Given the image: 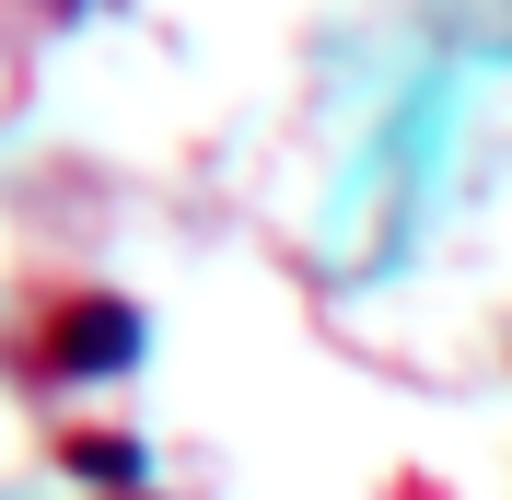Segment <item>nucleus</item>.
<instances>
[{
	"instance_id": "1",
	"label": "nucleus",
	"mask_w": 512,
	"mask_h": 500,
	"mask_svg": "<svg viewBox=\"0 0 512 500\" xmlns=\"http://www.w3.org/2000/svg\"><path fill=\"white\" fill-rule=\"evenodd\" d=\"M140 338V314L128 303H59L47 314V338H35V373H94V361H128Z\"/></svg>"
},
{
	"instance_id": "2",
	"label": "nucleus",
	"mask_w": 512,
	"mask_h": 500,
	"mask_svg": "<svg viewBox=\"0 0 512 500\" xmlns=\"http://www.w3.org/2000/svg\"><path fill=\"white\" fill-rule=\"evenodd\" d=\"M70 466H94V477H117V466H128V442H117V431H82V442H70Z\"/></svg>"
}]
</instances>
